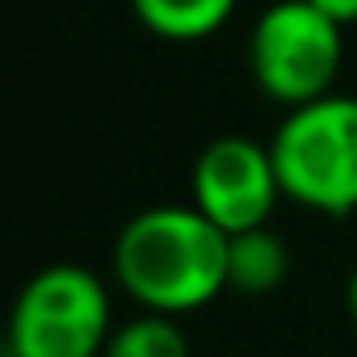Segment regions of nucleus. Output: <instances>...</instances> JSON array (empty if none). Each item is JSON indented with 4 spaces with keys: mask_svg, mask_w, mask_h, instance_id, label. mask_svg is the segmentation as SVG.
Listing matches in <instances>:
<instances>
[{
    "mask_svg": "<svg viewBox=\"0 0 357 357\" xmlns=\"http://www.w3.org/2000/svg\"><path fill=\"white\" fill-rule=\"evenodd\" d=\"M227 248L231 236L194 202L147 206L114 240V278L143 311L181 319L231 290Z\"/></svg>",
    "mask_w": 357,
    "mask_h": 357,
    "instance_id": "f257e3e1",
    "label": "nucleus"
},
{
    "mask_svg": "<svg viewBox=\"0 0 357 357\" xmlns=\"http://www.w3.org/2000/svg\"><path fill=\"white\" fill-rule=\"evenodd\" d=\"M269 151L290 202L315 215H357V97L328 93L286 109Z\"/></svg>",
    "mask_w": 357,
    "mask_h": 357,
    "instance_id": "f03ea898",
    "label": "nucleus"
},
{
    "mask_svg": "<svg viewBox=\"0 0 357 357\" xmlns=\"http://www.w3.org/2000/svg\"><path fill=\"white\" fill-rule=\"evenodd\" d=\"M114 332V298L89 265L38 269L9 315V357H101Z\"/></svg>",
    "mask_w": 357,
    "mask_h": 357,
    "instance_id": "7ed1b4c3",
    "label": "nucleus"
},
{
    "mask_svg": "<svg viewBox=\"0 0 357 357\" xmlns=\"http://www.w3.org/2000/svg\"><path fill=\"white\" fill-rule=\"evenodd\" d=\"M340 63L344 26L319 13L311 0H278L257 17L248 34L252 84L286 109L336 93Z\"/></svg>",
    "mask_w": 357,
    "mask_h": 357,
    "instance_id": "20e7f679",
    "label": "nucleus"
},
{
    "mask_svg": "<svg viewBox=\"0 0 357 357\" xmlns=\"http://www.w3.org/2000/svg\"><path fill=\"white\" fill-rule=\"evenodd\" d=\"M282 198L286 190H282L273 151L252 135H219L194 160L190 202L227 236L265 227Z\"/></svg>",
    "mask_w": 357,
    "mask_h": 357,
    "instance_id": "39448f33",
    "label": "nucleus"
},
{
    "mask_svg": "<svg viewBox=\"0 0 357 357\" xmlns=\"http://www.w3.org/2000/svg\"><path fill=\"white\" fill-rule=\"evenodd\" d=\"M240 0H130L143 30H151L164 43H206L215 38Z\"/></svg>",
    "mask_w": 357,
    "mask_h": 357,
    "instance_id": "423d86ee",
    "label": "nucleus"
},
{
    "mask_svg": "<svg viewBox=\"0 0 357 357\" xmlns=\"http://www.w3.org/2000/svg\"><path fill=\"white\" fill-rule=\"evenodd\" d=\"M290 273V248L278 231L252 227V231H236L231 248H227V282L231 290L244 294H269L286 282Z\"/></svg>",
    "mask_w": 357,
    "mask_h": 357,
    "instance_id": "0eeeda50",
    "label": "nucleus"
},
{
    "mask_svg": "<svg viewBox=\"0 0 357 357\" xmlns=\"http://www.w3.org/2000/svg\"><path fill=\"white\" fill-rule=\"evenodd\" d=\"M101 357H190V340L176 324V315L139 311L135 319L109 332Z\"/></svg>",
    "mask_w": 357,
    "mask_h": 357,
    "instance_id": "6e6552de",
    "label": "nucleus"
},
{
    "mask_svg": "<svg viewBox=\"0 0 357 357\" xmlns=\"http://www.w3.org/2000/svg\"><path fill=\"white\" fill-rule=\"evenodd\" d=\"M311 5L319 13H328L332 22H340V26H353L357 22V0H311Z\"/></svg>",
    "mask_w": 357,
    "mask_h": 357,
    "instance_id": "1a4fd4ad",
    "label": "nucleus"
},
{
    "mask_svg": "<svg viewBox=\"0 0 357 357\" xmlns=\"http://www.w3.org/2000/svg\"><path fill=\"white\" fill-rule=\"evenodd\" d=\"M344 298H349V315H353V324H357V269H353V278H349V290H344Z\"/></svg>",
    "mask_w": 357,
    "mask_h": 357,
    "instance_id": "9d476101",
    "label": "nucleus"
}]
</instances>
